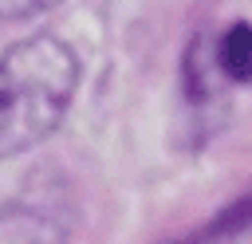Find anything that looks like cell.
Here are the masks:
<instances>
[{
	"label": "cell",
	"mask_w": 252,
	"mask_h": 244,
	"mask_svg": "<svg viewBox=\"0 0 252 244\" xmlns=\"http://www.w3.org/2000/svg\"><path fill=\"white\" fill-rule=\"evenodd\" d=\"M79 59L55 35H32L0 55V157L43 142L67 114Z\"/></svg>",
	"instance_id": "obj_1"
},
{
	"label": "cell",
	"mask_w": 252,
	"mask_h": 244,
	"mask_svg": "<svg viewBox=\"0 0 252 244\" xmlns=\"http://www.w3.org/2000/svg\"><path fill=\"white\" fill-rule=\"evenodd\" d=\"M217 67L232 83H248L252 79V28L248 24H232L220 35V43H217Z\"/></svg>",
	"instance_id": "obj_2"
},
{
	"label": "cell",
	"mask_w": 252,
	"mask_h": 244,
	"mask_svg": "<svg viewBox=\"0 0 252 244\" xmlns=\"http://www.w3.org/2000/svg\"><path fill=\"white\" fill-rule=\"evenodd\" d=\"M51 4H59V0H0V24H8V20H24V16H35V12L51 8Z\"/></svg>",
	"instance_id": "obj_3"
}]
</instances>
